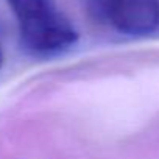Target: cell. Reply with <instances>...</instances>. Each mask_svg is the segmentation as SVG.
Wrapping results in <instances>:
<instances>
[{
  "instance_id": "6da1fadb",
  "label": "cell",
  "mask_w": 159,
  "mask_h": 159,
  "mask_svg": "<svg viewBox=\"0 0 159 159\" xmlns=\"http://www.w3.org/2000/svg\"><path fill=\"white\" fill-rule=\"evenodd\" d=\"M17 20L20 42L33 56H53L69 50L78 33L55 0H7Z\"/></svg>"
},
{
  "instance_id": "7a4b0ae2",
  "label": "cell",
  "mask_w": 159,
  "mask_h": 159,
  "mask_svg": "<svg viewBox=\"0 0 159 159\" xmlns=\"http://www.w3.org/2000/svg\"><path fill=\"white\" fill-rule=\"evenodd\" d=\"M111 25L129 36L159 28V0H111Z\"/></svg>"
},
{
  "instance_id": "3957f363",
  "label": "cell",
  "mask_w": 159,
  "mask_h": 159,
  "mask_svg": "<svg viewBox=\"0 0 159 159\" xmlns=\"http://www.w3.org/2000/svg\"><path fill=\"white\" fill-rule=\"evenodd\" d=\"M86 16L100 25H111V0H80Z\"/></svg>"
},
{
  "instance_id": "277c9868",
  "label": "cell",
  "mask_w": 159,
  "mask_h": 159,
  "mask_svg": "<svg viewBox=\"0 0 159 159\" xmlns=\"http://www.w3.org/2000/svg\"><path fill=\"white\" fill-rule=\"evenodd\" d=\"M2 64H3V53L0 50V67H2Z\"/></svg>"
}]
</instances>
